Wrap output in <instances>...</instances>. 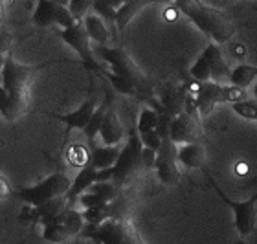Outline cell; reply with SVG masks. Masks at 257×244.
I'll return each mask as SVG.
<instances>
[{
  "label": "cell",
  "instance_id": "60d3db41",
  "mask_svg": "<svg viewBox=\"0 0 257 244\" xmlns=\"http://www.w3.org/2000/svg\"><path fill=\"white\" fill-rule=\"evenodd\" d=\"M4 63H6V55L0 53V72H2V68H4Z\"/></svg>",
  "mask_w": 257,
  "mask_h": 244
},
{
  "label": "cell",
  "instance_id": "8992f818",
  "mask_svg": "<svg viewBox=\"0 0 257 244\" xmlns=\"http://www.w3.org/2000/svg\"><path fill=\"white\" fill-rule=\"evenodd\" d=\"M211 186L215 187L217 195L220 196V200L224 202L226 206L233 211V224H235L237 233L242 235V237H248L255 231V222H257V193L252 195L248 200H231L224 195V191L220 189L213 180H211Z\"/></svg>",
  "mask_w": 257,
  "mask_h": 244
},
{
  "label": "cell",
  "instance_id": "e575fe53",
  "mask_svg": "<svg viewBox=\"0 0 257 244\" xmlns=\"http://www.w3.org/2000/svg\"><path fill=\"white\" fill-rule=\"evenodd\" d=\"M142 164H144V171L155 169V165H156V153L155 151L144 147V153H142Z\"/></svg>",
  "mask_w": 257,
  "mask_h": 244
},
{
  "label": "cell",
  "instance_id": "4316f807",
  "mask_svg": "<svg viewBox=\"0 0 257 244\" xmlns=\"http://www.w3.org/2000/svg\"><path fill=\"white\" fill-rule=\"evenodd\" d=\"M81 217H83L85 224L99 226V224H103L105 220L110 218V209H108V204L107 206H101V207H90V209L81 211Z\"/></svg>",
  "mask_w": 257,
  "mask_h": 244
},
{
  "label": "cell",
  "instance_id": "484cf974",
  "mask_svg": "<svg viewBox=\"0 0 257 244\" xmlns=\"http://www.w3.org/2000/svg\"><path fill=\"white\" fill-rule=\"evenodd\" d=\"M158 117H160V112L158 110H155V108H144V110L140 112L138 123H136L138 134L156 131V127H158Z\"/></svg>",
  "mask_w": 257,
  "mask_h": 244
},
{
  "label": "cell",
  "instance_id": "7402d4cb",
  "mask_svg": "<svg viewBox=\"0 0 257 244\" xmlns=\"http://www.w3.org/2000/svg\"><path fill=\"white\" fill-rule=\"evenodd\" d=\"M108 108H110V97H105V101H103L101 105H97L96 112L92 114L90 121H88L86 129L83 131V133H85V136L88 138V144H90V147H94V140H96V136H99L103 119H105V116H107Z\"/></svg>",
  "mask_w": 257,
  "mask_h": 244
},
{
  "label": "cell",
  "instance_id": "e0dca14e",
  "mask_svg": "<svg viewBox=\"0 0 257 244\" xmlns=\"http://www.w3.org/2000/svg\"><path fill=\"white\" fill-rule=\"evenodd\" d=\"M96 175H97V171L94 169L90 164L85 165L83 169H79L77 176L72 180V186H70L68 193H66L68 207L72 206V204H74L81 195H85V193L92 187V184H96Z\"/></svg>",
  "mask_w": 257,
  "mask_h": 244
},
{
  "label": "cell",
  "instance_id": "ac0fdd59",
  "mask_svg": "<svg viewBox=\"0 0 257 244\" xmlns=\"http://www.w3.org/2000/svg\"><path fill=\"white\" fill-rule=\"evenodd\" d=\"M119 153H121V147L116 145V147H105V145H99V147L90 149V165L96 171L103 169H110L116 165L119 158Z\"/></svg>",
  "mask_w": 257,
  "mask_h": 244
},
{
  "label": "cell",
  "instance_id": "f546056e",
  "mask_svg": "<svg viewBox=\"0 0 257 244\" xmlns=\"http://www.w3.org/2000/svg\"><path fill=\"white\" fill-rule=\"evenodd\" d=\"M68 162L70 165L83 169L85 165L90 164V153H88V149L83 147V145H72L68 151Z\"/></svg>",
  "mask_w": 257,
  "mask_h": 244
},
{
  "label": "cell",
  "instance_id": "4dcf8cb0",
  "mask_svg": "<svg viewBox=\"0 0 257 244\" xmlns=\"http://www.w3.org/2000/svg\"><path fill=\"white\" fill-rule=\"evenodd\" d=\"M246 94L248 92L244 88H239V86H233V85L222 86V90H220V103H231L233 105V103L246 99Z\"/></svg>",
  "mask_w": 257,
  "mask_h": 244
},
{
  "label": "cell",
  "instance_id": "836d02e7",
  "mask_svg": "<svg viewBox=\"0 0 257 244\" xmlns=\"http://www.w3.org/2000/svg\"><path fill=\"white\" fill-rule=\"evenodd\" d=\"M11 48H13V35L6 30H0V53L8 55L11 53Z\"/></svg>",
  "mask_w": 257,
  "mask_h": 244
},
{
  "label": "cell",
  "instance_id": "d6a6232c",
  "mask_svg": "<svg viewBox=\"0 0 257 244\" xmlns=\"http://www.w3.org/2000/svg\"><path fill=\"white\" fill-rule=\"evenodd\" d=\"M140 142H142V145H144L145 149H151V151L158 153L164 140L160 138V134L156 133V131H151V133L140 134Z\"/></svg>",
  "mask_w": 257,
  "mask_h": 244
},
{
  "label": "cell",
  "instance_id": "2e32d148",
  "mask_svg": "<svg viewBox=\"0 0 257 244\" xmlns=\"http://www.w3.org/2000/svg\"><path fill=\"white\" fill-rule=\"evenodd\" d=\"M125 133L123 127H121V121H119L118 114L114 112V108H108L107 116L103 119L101 131H99V138H101V145L105 147H116V145L121 144Z\"/></svg>",
  "mask_w": 257,
  "mask_h": 244
},
{
  "label": "cell",
  "instance_id": "5b68a950",
  "mask_svg": "<svg viewBox=\"0 0 257 244\" xmlns=\"http://www.w3.org/2000/svg\"><path fill=\"white\" fill-rule=\"evenodd\" d=\"M55 63V61H50V63L39 64V66H32V64H21L17 63L13 53H8L6 55V63L4 68H2V88L8 90L10 94H24L28 96V90H30V81H32L33 74L37 70L48 66V64Z\"/></svg>",
  "mask_w": 257,
  "mask_h": 244
},
{
  "label": "cell",
  "instance_id": "d590c367",
  "mask_svg": "<svg viewBox=\"0 0 257 244\" xmlns=\"http://www.w3.org/2000/svg\"><path fill=\"white\" fill-rule=\"evenodd\" d=\"M96 182H112V167H110V169L97 171Z\"/></svg>",
  "mask_w": 257,
  "mask_h": 244
},
{
  "label": "cell",
  "instance_id": "3957f363",
  "mask_svg": "<svg viewBox=\"0 0 257 244\" xmlns=\"http://www.w3.org/2000/svg\"><path fill=\"white\" fill-rule=\"evenodd\" d=\"M94 55L101 57L105 63H108L110 72L116 75H121L125 79L133 81L138 86L140 97H147L151 94L147 75L140 70V66L133 61V57L123 48H110V46H97L94 50Z\"/></svg>",
  "mask_w": 257,
  "mask_h": 244
},
{
  "label": "cell",
  "instance_id": "83f0119b",
  "mask_svg": "<svg viewBox=\"0 0 257 244\" xmlns=\"http://www.w3.org/2000/svg\"><path fill=\"white\" fill-rule=\"evenodd\" d=\"M189 74H191V77L197 81V83H209V81H211V68H209L208 61H206L202 55H198V59L193 63Z\"/></svg>",
  "mask_w": 257,
  "mask_h": 244
},
{
  "label": "cell",
  "instance_id": "52a82bcc",
  "mask_svg": "<svg viewBox=\"0 0 257 244\" xmlns=\"http://www.w3.org/2000/svg\"><path fill=\"white\" fill-rule=\"evenodd\" d=\"M85 228V220L81 217L79 211H75L72 207H66L61 215L52 220L50 224H46L43 229V239L48 242H64L74 235H79Z\"/></svg>",
  "mask_w": 257,
  "mask_h": 244
},
{
  "label": "cell",
  "instance_id": "7bdbcfd3",
  "mask_svg": "<svg viewBox=\"0 0 257 244\" xmlns=\"http://www.w3.org/2000/svg\"><path fill=\"white\" fill-rule=\"evenodd\" d=\"M0 19H2V2H0Z\"/></svg>",
  "mask_w": 257,
  "mask_h": 244
},
{
  "label": "cell",
  "instance_id": "ee69618b",
  "mask_svg": "<svg viewBox=\"0 0 257 244\" xmlns=\"http://www.w3.org/2000/svg\"><path fill=\"white\" fill-rule=\"evenodd\" d=\"M0 86H2V74H0Z\"/></svg>",
  "mask_w": 257,
  "mask_h": 244
},
{
  "label": "cell",
  "instance_id": "ab89813d",
  "mask_svg": "<svg viewBox=\"0 0 257 244\" xmlns=\"http://www.w3.org/2000/svg\"><path fill=\"white\" fill-rule=\"evenodd\" d=\"M248 186H252V187H255V186H257V173H255V175H253L252 180L248 182Z\"/></svg>",
  "mask_w": 257,
  "mask_h": 244
},
{
  "label": "cell",
  "instance_id": "603a6c76",
  "mask_svg": "<svg viewBox=\"0 0 257 244\" xmlns=\"http://www.w3.org/2000/svg\"><path fill=\"white\" fill-rule=\"evenodd\" d=\"M121 4L123 2H119V0H94L92 10H94V15H97L107 24V28H114L116 26V11L119 10Z\"/></svg>",
  "mask_w": 257,
  "mask_h": 244
},
{
  "label": "cell",
  "instance_id": "8d00e7d4",
  "mask_svg": "<svg viewBox=\"0 0 257 244\" xmlns=\"http://www.w3.org/2000/svg\"><path fill=\"white\" fill-rule=\"evenodd\" d=\"M10 191H11V187H10V184H8V180L0 175V198H8Z\"/></svg>",
  "mask_w": 257,
  "mask_h": 244
},
{
  "label": "cell",
  "instance_id": "6da1fadb",
  "mask_svg": "<svg viewBox=\"0 0 257 244\" xmlns=\"http://www.w3.org/2000/svg\"><path fill=\"white\" fill-rule=\"evenodd\" d=\"M175 10L184 13L217 46L230 43L233 35H235V28H233L231 21L219 10L208 8V6L200 4V2H188V0L175 2Z\"/></svg>",
  "mask_w": 257,
  "mask_h": 244
},
{
  "label": "cell",
  "instance_id": "7c38bea8",
  "mask_svg": "<svg viewBox=\"0 0 257 244\" xmlns=\"http://www.w3.org/2000/svg\"><path fill=\"white\" fill-rule=\"evenodd\" d=\"M97 105L94 96H90L88 99H85L81 103L79 108H75L74 112H68V114H54V117H57L59 121H63L66 125V133L74 131V129H79V131H85L88 121H90L92 114L96 112Z\"/></svg>",
  "mask_w": 257,
  "mask_h": 244
},
{
  "label": "cell",
  "instance_id": "cb8c5ba5",
  "mask_svg": "<svg viewBox=\"0 0 257 244\" xmlns=\"http://www.w3.org/2000/svg\"><path fill=\"white\" fill-rule=\"evenodd\" d=\"M255 79H257L255 64H237L235 68L231 70L230 79L228 81H230V85L239 86V88H244V90H246Z\"/></svg>",
  "mask_w": 257,
  "mask_h": 244
},
{
  "label": "cell",
  "instance_id": "f1b7e54d",
  "mask_svg": "<svg viewBox=\"0 0 257 244\" xmlns=\"http://www.w3.org/2000/svg\"><path fill=\"white\" fill-rule=\"evenodd\" d=\"M231 110L235 112L239 117L257 121V99H244V101H239V103H233Z\"/></svg>",
  "mask_w": 257,
  "mask_h": 244
},
{
  "label": "cell",
  "instance_id": "f6af8a7d",
  "mask_svg": "<svg viewBox=\"0 0 257 244\" xmlns=\"http://www.w3.org/2000/svg\"><path fill=\"white\" fill-rule=\"evenodd\" d=\"M0 30H2V28H0Z\"/></svg>",
  "mask_w": 257,
  "mask_h": 244
},
{
  "label": "cell",
  "instance_id": "30bf717a",
  "mask_svg": "<svg viewBox=\"0 0 257 244\" xmlns=\"http://www.w3.org/2000/svg\"><path fill=\"white\" fill-rule=\"evenodd\" d=\"M177 153H178V147L169 138H166L162 142L160 151L156 153V165H155L156 176L166 186H175L180 180Z\"/></svg>",
  "mask_w": 257,
  "mask_h": 244
},
{
  "label": "cell",
  "instance_id": "d4e9b609",
  "mask_svg": "<svg viewBox=\"0 0 257 244\" xmlns=\"http://www.w3.org/2000/svg\"><path fill=\"white\" fill-rule=\"evenodd\" d=\"M103 74H105V77H107L108 81H110V85H112V88H114L116 92H119V94H123V96L140 97L138 86L134 85L133 81L125 79V77H121V75L112 74V72H103Z\"/></svg>",
  "mask_w": 257,
  "mask_h": 244
},
{
  "label": "cell",
  "instance_id": "1f68e13d",
  "mask_svg": "<svg viewBox=\"0 0 257 244\" xmlns=\"http://www.w3.org/2000/svg\"><path fill=\"white\" fill-rule=\"evenodd\" d=\"M90 8H92L90 0H72V2H68V11L70 15L74 17L75 22H83V19L88 15Z\"/></svg>",
  "mask_w": 257,
  "mask_h": 244
},
{
  "label": "cell",
  "instance_id": "b9f144b4",
  "mask_svg": "<svg viewBox=\"0 0 257 244\" xmlns=\"http://www.w3.org/2000/svg\"><path fill=\"white\" fill-rule=\"evenodd\" d=\"M253 96H255V99H257V83H255V86H253Z\"/></svg>",
  "mask_w": 257,
  "mask_h": 244
},
{
  "label": "cell",
  "instance_id": "9a60e30c",
  "mask_svg": "<svg viewBox=\"0 0 257 244\" xmlns=\"http://www.w3.org/2000/svg\"><path fill=\"white\" fill-rule=\"evenodd\" d=\"M200 55L208 61L209 68H211V81H213V83L220 85V81L230 79L231 70H230V66L226 64L224 57H222V52H220V48L217 46V44L209 43L208 46H206V50H204Z\"/></svg>",
  "mask_w": 257,
  "mask_h": 244
},
{
  "label": "cell",
  "instance_id": "8fae6325",
  "mask_svg": "<svg viewBox=\"0 0 257 244\" xmlns=\"http://www.w3.org/2000/svg\"><path fill=\"white\" fill-rule=\"evenodd\" d=\"M200 123H198V117H193L186 112H180L178 116H175L171 123V131H169V140L173 144L180 147V145H188V144H200L198 138H200Z\"/></svg>",
  "mask_w": 257,
  "mask_h": 244
},
{
  "label": "cell",
  "instance_id": "277c9868",
  "mask_svg": "<svg viewBox=\"0 0 257 244\" xmlns=\"http://www.w3.org/2000/svg\"><path fill=\"white\" fill-rule=\"evenodd\" d=\"M70 186H72V180L64 173H54V175H50L48 178H44L43 182H39L35 186L19 189V198L26 202L28 206L39 207L46 202L54 200V198L66 196Z\"/></svg>",
  "mask_w": 257,
  "mask_h": 244
},
{
  "label": "cell",
  "instance_id": "ba28073f",
  "mask_svg": "<svg viewBox=\"0 0 257 244\" xmlns=\"http://www.w3.org/2000/svg\"><path fill=\"white\" fill-rule=\"evenodd\" d=\"M61 39L79 55V59L83 61V66H85L86 70L99 72V74L105 72V70L101 68V64L97 63L96 55H94V50H92V46H90V39L86 35L83 22H75L74 26L63 30V32H61Z\"/></svg>",
  "mask_w": 257,
  "mask_h": 244
},
{
  "label": "cell",
  "instance_id": "7a4b0ae2",
  "mask_svg": "<svg viewBox=\"0 0 257 244\" xmlns=\"http://www.w3.org/2000/svg\"><path fill=\"white\" fill-rule=\"evenodd\" d=\"M142 153H144V145L140 142V134L136 131V127H133L127 136V142L121 147L118 162L112 167V182L121 191L127 186H131L138 178L140 173L144 171Z\"/></svg>",
  "mask_w": 257,
  "mask_h": 244
},
{
  "label": "cell",
  "instance_id": "44dd1931",
  "mask_svg": "<svg viewBox=\"0 0 257 244\" xmlns=\"http://www.w3.org/2000/svg\"><path fill=\"white\" fill-rule=\"evenodd\" d=\"M149 2H144V0H128L119 6V10L116 11V28L119 32H123L125 28L128 26V22L133 21L134 17L138 15L140 11L144 10Z\"/></svg>",
  "mask_w": 257,
  "mask_h": 244
},
{
  "label": "cell",
  "instance_id": "4fadbf2b",
  "mask_svg": "<svg viewBox=\"0 0 257 244\" xmlns=\"http://www.w3.org/2000/svg\"><path fill=\"white\" fill-rule=\"evenodd\" d=\"M220 90H222V85H217L213 81L198 83L197 94H195V105H197L198 116L208 117L213 112L215 105L220 103Z\"/></svg>",
  "mask_w": 257,
  "mask_h": 244
},
{
  "label": "cell",
  "instance_id": "5bb4252c",
  "mask_svg": "<svg viewBox=\"0 0 257 244\" xmlns=\"http://www.w3.org/2000/svg\"><path fill=\"white\" fill-rule=\"evenodd\" d=\"M28 99L30 96L24 94H10L0 86V116L6 121H15L28 110Z\"/></svg>",
  "mask_w": 257,
  "mask_h": 244
},
{
  "label": "cell",
  "instance_id": "9c48e42d",
  "mask_svg": "<svg viewBox=\"0 0 257 244\" xmlns=\"http://www.w3.org/2000/svg\"><path fill=\"white\" fill-rule=\"evenodd\" d=\"M32 19L41 28L59 26L66 30L75 24L74 17L70 15L68 6H64V2H55V0H39L35 4Z\"/></svg>",
  "mask_w": 257,
  "mask_h": 244
},
{
  "label": "cell",
  "instance_id": "f35d334b",
  "mask_svg": "<svg viewBox=\"0 0 257 244\" xmlns=\"http://www.w3.org/2000/svg\"><path fill=\"white\" fill-rule=\"evenodd\" d=\"M237 173L241 175V173H246V165L244 164H237Z\"/></svg>",
  "mask_w": 257,
  "mask_h": 244
},
{
  "label": "cell",
  "instance_id": "d6986e66",
  "mask_svg": "<svg viewBox=\"0 0 257 244\" xmlns=\"http://www.w3.org/2000/svg\"><path fill=\"white\" fill-rule=\"evenodd\" d=\"M83 26H85V32L90 41H94L97 46H107L108 41H110V30L99 17L94 15V13L86 15L83 19Z\"/></svg>",
  "mask_w": 257,
  "mask_h": 244
},
{
  "label": "cell",
  "instance_id": "ffe728a7",
  "mask_svg": "<svg viewBox=\"0 0 257 244\" xmlns=\"http://www.w3.org/2000/svg\"><path fill=\"white\" fill-rule=\"evenodd\" d=\"M178 164H182L188 169H200L206 160V151H204L202 144H188L180 145L177 153Z\"/></svg>",
  "mask_w": 257,
  "mask_h": 244
},
{
  "label": "cell",
  "instance_id": "74e56055",
  "mask_svg": "<svg viewBox=\"0 0 257 244\" xmlns=\"http://www.w3.org/2000/svg\"><path fill=\"white\" fill-rule=\"evenodd\" d=\"M231 53H233V57L242 59L246 55V48H244V44H235V46L231 48Z\"/></svg>",
  "mask_w": 257,
  "mask_h": 244
}]
</instances>
